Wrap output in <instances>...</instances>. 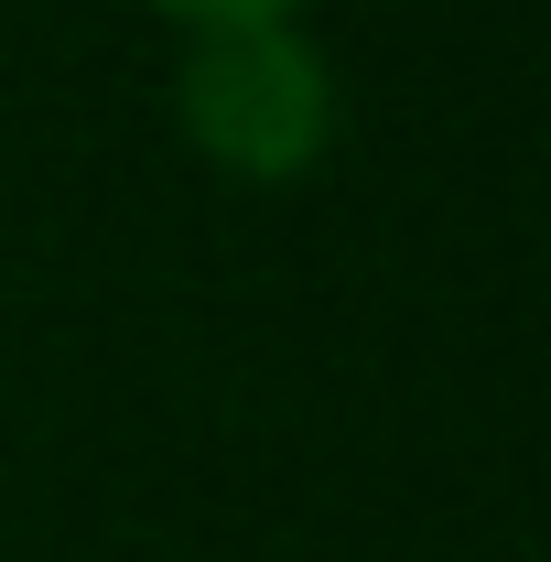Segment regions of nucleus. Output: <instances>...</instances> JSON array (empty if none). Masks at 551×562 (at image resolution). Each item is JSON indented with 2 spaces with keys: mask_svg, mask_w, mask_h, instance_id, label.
Masks as SVG:
<instances>
[{
  "mask_svg": "<svg viewBox=\"0 0 551 562\" xmlns=\"http://www.w3.org/2000/svg\"><path fill=\"white\" fill-rule=\"evenodd\" d=\"M336 66L303 22H238L173 55V131L227 184H303L336 151Z\"/></svg>",
  "mask_w": 551,
  "mask_h": 562,
  "instance_id": "nucleus-1",
  "label": "nucleus"
},
{
  "mask_svg": "<svg viewBox=\"0 0 551 562\" xmlns=\"http://www.w3.org/2000/svg\"><path fill=\"white\" fill-rule=\"evenodd\" d=\"M151 22H173V44L195 33H238V22H303V0H140Z\"/></svg>",
  "mask_w": 551,
  "mask_h": 562,
  "instance_id": "nucleus-2",
  "label": "nucleus"
}]
</instances>
